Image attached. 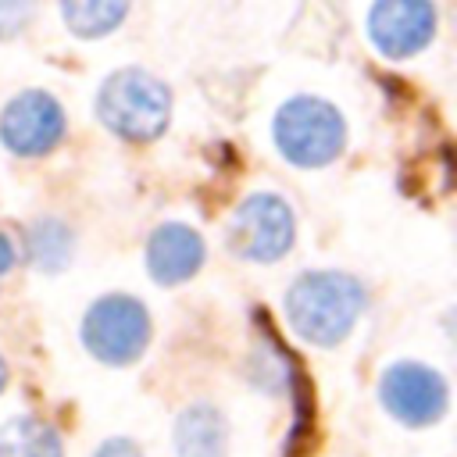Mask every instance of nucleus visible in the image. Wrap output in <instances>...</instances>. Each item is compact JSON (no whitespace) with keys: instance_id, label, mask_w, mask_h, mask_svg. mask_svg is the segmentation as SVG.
Listing matches in <instances>:
<instances>
[{"instance_id":"4468645a","label":"nucleus","mask_w":457,"mask_h":457,"mask_svg":"<svg viewBox=\"0 0 457 457\" xmlns=\"http://www.w3.org/2000/svg\"><path fill=\"white\" fill-rule=\"evenodd\" d=\"M39 0H0V39H14L36 18Z\"/></svg>"},{"instance_id":"6e6552de","label":"nucleus","mask_w":457,"mask_h":457,"mask_svg":"<svg viewBox=\"0 0 457 457\" xmlns=\"http://www.w3.org/2000/svg\"><path fill=\"white\" fill-rule=\"evenodd\" d=\"M64 136V107L43 93L25 89L0 111V143L18 157H43Z\"/></svg>"},{"instance_id":"f257e3e1","label":"nucleus","mask_w":457,"mask_h":457,"mask_svg":"<svg viewBox=\"0 0 457 457\" xmlns=\"http://www.w3.org/2000/svg\"><path fill=\"white\" fill-rule=\"evenodd\" d=\"M364 286L346 271H303L286 293L293 332L314 346H336L364 311Z\"/></svg>"},{"instance_id":"f8f14e48","label":"nucleus","mask_w":457,"mask_h":457,"mask_svg":"<svg viewBox=\"0 0 457 457\" xmlns=\"http://www.w3.org/2000/svg\"><path fill=\"white\" fill-rule=\"evenodd\" d=\"M57 7L79 39H100L114 32L129 14V0H57Z\"/></svg>"},{"instance_id":"7ed1b4c3","label":"nucleus","mask_w":457,"mask_h":457,"mask_svg":"<svg viewBox=\"0 0 457 457\" xmlns=\"http://www.w3.org/2000/svg\"><path fill=\"white\" fill-rule=\"evenodd\" d=\"M275 146L296 168H321L346 146L343 114L321 96H293L275 114Z\"/></svg>"},{"instance_id":"dca6fc26","label":"nucleus","mask_w":457,"mask_h":457,"mask_svg":"<svg viewBox=\"0 0 457 457\" xmlns=\"http://www.w3.org/2000/svg\"><path fill=\"white\" fill-rule=\"evenodd\" d=\"M14 257H18V253H14L11 236H4V232H0V275H7V271L14 268Z\"/></svg>"},{"instance_id":"39448f33","label":"nucleus","mask_w":457,"mask_h":457,"mask_svg":"<svg viewBox=\"0 0 457 457\" xmlns=\"http://www.w3.org/2000/svg\"><path fill=\"white\" fill-rule=\"evenodd\" d=\"M82 343L104 364H132L150 343V314L136 296H100L82 318Z\"/></svg>"},{"instance_id":"9d476101","label":"nucleus","mask_w":457,"mask_h":457,"mask_svg":"<svg viewBox=\"0 0 457 457\" xmlns=\"http://www.w3.org/2000/svg\"><path fill=\"white\" fill-rule=\"evenodd\" d=\"M175 450L179 457H225L228 425L218 407L189 403L175 421Z\"/></svg>"},{"instance_id":"f03ea898","label":"nucleus","mask_w":457,"mask_h":457,"mask_svg":"<svg viewBox=\"0 0 457 457\" xmlns=\"http://www.w3.org/2000/svg\"><path fill=\"white\" fill-rule=\"evenodd\" d=\"M96 114L107 132L125 143H150L168 129L171 93L143 68H118L96 93Z\"/></svg>"},{"instance_id":"2eb2a0df","label":"nucleus","mask_w":457,"mask_h":457,"mask_svg":"<svg viewBox=\"0 0 457 457\" xmlns=\"http://www.w3.org/2000/svg\"><path fill=\"white\" fill-rule=\"evenodd\" d=\"M93 457H146L132 439H107Z\"/></svg>"},{"instance_id":"ddd939ff","label":"nucleus","mask_w":457,"mask_h":457,"mask_svg":"<svg viewBox=\"0 0 457 457\" xmlns=\"http://www.w3.org/2000/svg\"><path fill=\"white\" fill-rule=\"evenodd\" d=\"M25 257L32 268L39 271H57L68 264L71 257V232L64 221L57 218H39L29 232H25Z\"/></svg>"},{"instance_id":"0eeeda50","label":"nucleus","mask_w":457,"mask_h":457,"mask_svg":"<svg viewBox=\"0 0 457 457\" xmlns=\"http://www.w3.org/2000/svg\"><path fill=\"white\" fill-rule=\"evenodd\" d=\"M436 25L439 14L432 0H375L368 11V39L393 61L421 54L432 43Z\"/></svg>"},{"instance_id":"1a4fd4ad","label":"nucleus","mask_w":457,"mask_h":457,"mask_svg":"<svg viewBox=\"0 0 457 457\" xmlns=\"http://www.w3.org/2000/svg\"><path fill=\"white\" fill-rule=\"evenodd\" d=\"M204 239L196 228L182 221H168L150 232L146 239V268L161 286H179L193 278L204 264Z\"/></svg>"},{"instance_id":"9b49d317","label":"nucleus","mask_w":457,"mask_h":457,"mask_svg":"<svg viewBox=\"0 0 457 457\" xmlns=\"http://www.w3.org/2000/svg\"><path fill=\"white\" fill-rule=\"evenodd\" d=\"M0 457H64V446L50 421L18 414L0 428Z\"/></svg>"},{"instance_id":"f3484780","label":"nucleus","mask_w":457,"mask_h":457,"mask_svg":"<svg viewBox=\"0 0 457 457\" xmlns=\"http://www.w3.org/2000/svg\"><path fill=\"white\" fill-rule=\"evenodd\" d=\"M4 386H7V361L0 357V393H4Z\"/></svg>"},{"instance_id":"20e7f679","label":"nucleus","mask_w":457,"mask_h":457,"mask_svg":"<svg viewBox=\"0 0 457 457\" xmlns=\"http://www.w3.org/2000/svg\"><path fill=\"white\" fill-rule=\"evenodd\" d=\"M296 239V218L293 207L275 193H253L246 196L225 228V246L239 261H278Z\"/></svg>"},{"instance_id":"423d86ee","label":"nucleus","mask_w":457,"mask_h":457,"mask_svg":"<svg viewBox=\"0 0 457 457\" xmlns=\"http://www.w3.org/2000/svg\"><path fill=\"white\" fill-rule=\"evenodd\" d=\"M378 396H382V407L400 425L425 428V425H432L446 414L450 386L436 368L418 364V361H400V364L386 368Z\"/></svg>"}]
</instances>
